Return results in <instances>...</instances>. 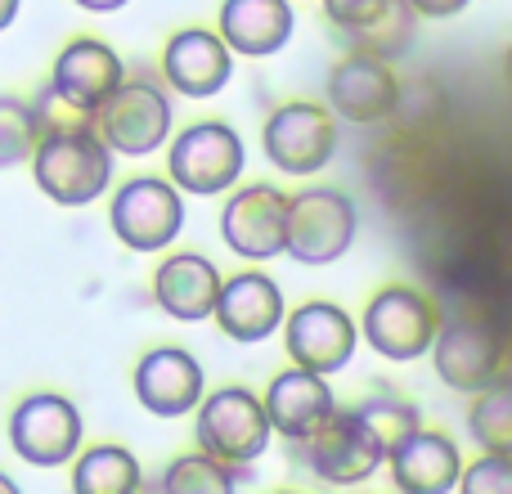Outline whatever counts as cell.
<instances>
[{"label": "cell", "instance_id": "1", "mask_svg": "<svg viewBox=\"0 0 512 494\" xmlns=\"http://www.w3.org/2000/svg\"><path fill=\"white\" fill-rule=\"evenodd\" d=\"M27 162H32L36 189L59 207H86L113 185V153L86 122L45 126Z\"/></svg>", "mask_w": 512, "mask_h": 494}, {"label": "cell", "instance_id": "2", "mask_svg": "<svg viewBox=\"0 0 512 494\" xmlns=\"http://www.w3.org/2000/svg\"><path fill=\"white\" fill-rule=\"evenodd\" d=\"M445 315L423 288L409 283H387L369 297L360 315V337L382 355V360H423L432 351L436 333H441Z\"/></svg>", "mask_w": 512, "mask_h": 494}, {"label": "cell", "instance_id": "3", "mask_svg": "<svg viewBox=\"0 0 512 494\" xmlns=\"http://www.w3.org/2000/svg\"><path fill=\"white\" fill-rule=\"evenodd\" d=\"M194 436H198V450L230 463V468H248L274 441L270 418H265V409H261V396L248 387H221L198 400Z\"/></svg>", "mask_w": 512, "mask_h": 494}, {"label": "cell", "instance_id": "4", "mask_svg": "<svg viewBox=\"0 0 512 494\" xmlns=\"http://www.w3.org/2000/svg\"><path fill=\"white\" fill-rule=\"evenodd\" d=\"M360 212L355 203L333 185H310L288 198V230H283V252L301 265H333L351 252Z\"/></svg>", "mask_w": 512, "mask_h": 494}, {"label": "cell", "instance_id": "5", "mask_svg": "<svg viewBox=\"0 0 512 494\" xmlns=\"http://www.w3.org/2000/svg\"><path fill=\"white\" fill-rule=\"evenodd\" d=\"M248 167L243 135L230 122H194L171 140L167 149V176L180 194L212 198L225 194Z\"/></svg>", "mask_w": 512, "mask_h": 494}, {"label": "cell", "instance_id": "6", "mask_svg": "<svg viewBox=\"0 0 512 494\" xmlns=\"http://www.w3.org/2000/svg\"><path fill=\"white\" fill-rule=\"evenodd\" d=\"M95 122L108 153L149 158L171 135V95L153 77H122V86L95 108Z\"/></svg>", "mask_w": 512, "mask_h": 494}, {"label": "cell", "instance_id": "7", "mask_svg": "<svg viewBox=\"0 0 512 494\" xmlns=\"http://www.w3.org/2000/svg\"><path fill=\"white\" fill-rule=\"evenodd\" d=\"M108 230L131 252H167L185 230V198L162 176H135L117 185L113 203H108Z\"/></svg>", "mask_w": 512, "mask_h": 494}, {"label": "cell", "instance_id": "8", "mask_svg": "<svg viewBox=\"0 0 512 494\" xmlns=\"http://www.w3.org/2000/svg\"><path fill=\"white\" fill-rule=\"evenodd\" d=\"M86 423H81V409L72 405L59 391H36L23 396L9 414V445L23 463L32 468H63V463L77 459Z\"/></svg>", "mask_w": 512, "mask_h": 494}, {"label": "cell", "instance_id": "9", "mask_svg": "<svg viewBox=\"0 0 512 494\" xmlns=\"http://www.w3.org/2000/svg\"><path fill=\"white\" fill-rule=\"evenodd\" d=\"M265 158L283 171V176H315L333 162L337 153V117L324 104L310 99H292V104L274 108L270 122L261 131Z\"/></svg>", "mask_w": 512, "mask_h": 494}, {"label": "cell", "instance_id": "10", "mask_svg": "<svg viewBox=\"0 0 512 494\" xmlns=\"http://www.w3.org/2000/svg\"><path fill=\"white\" fill-rule=\"evenodd\" d=\"M292 454L328 486H360V481H369L387 463L351 409H333L306 441L292 445Z\"/></svg>", "mask_w": 512, "mask_h": 494}, {"label": "cell", "instance_id": "11", "mask_svg": "<svg viewBox=\"0 0 512 494\" xmlns=\"http://www.w3.org/2000/svg\"><path fill=\"white\" fill-rule=\"evenodd\" d=\"M283 346H288L292 364L297 369H310L319 378L328 373H342L351 364L355 346H360V328L333 301H306L292 315H283Z\"/></svg>", "mask_w": 512, "mask_h": 494}, {"label": "cell", "instance_id": "12", "mask_svg": "<svg viewBox=\"0 0 512 494\" xmlns=\"http://www.w3.org/2000/svg\"><path fill=\"white\" fill-rule=\"evenodd\" d=\"M427 355L436 378L454 391L481 396L490 387H504V333L490 324H441Z\"/></svg>", "mask_w": 512, "mask_h": 494}, {"label": "cell", "instance_id": "13", "mask_svg": "<svg viewBox=\"0 0 512 494\" xmlns=\"http://www.w3.org/2000/svg\"><path fill=\"white\" fill-rule=\"evenodd\" d=\"M400 104V81L387 59L364 50H346L328 72V113L355 126L387 122Z\"/></svg>", "mask_w": 512, "mask_h": 494}, {"label": "cell", "instance_id": "14", "mask_svg": "<svg viewBox=\"0 0 512 494\" xmlns=\"http://www.w3.org/2000/svg\"><path fill=\"white\" fill-rule=\"evenodd\" d=\"M283 230H288V194L274 185H243L225 198L221 243L243 261H270L283 256Z\"/></svg>", "mask_w": 512, "mask_h": 494}, {"label": "cell", "instance_id": "15", "mask_svg": "<svg viewBox=\"0 0 512 494\" xmlns=\"http://www.w3.org/2000/svg\"><path fill=\"white\" fill-rule=\"evenodd\" d=\"M126 77V63L113 45L95 41V36H77L54 54L50 68V99L68 104L72 113H95Z\"/></svg>", "mask_w": 512, "mask_h": 494}, {"label": "cell", "instance_id": "16", "mask_svg": "<svg viewBox=\"0 0 512 494\" xmlns=\"http://www.w3.org/2000/svg\"><path fill=\"white\" fill-rule=\"evenodd\" d=\"M288 306H283V288L270 279L265 270H239L230 279H221L216 292V310L212 319L221 324V333L230 342L256 346L283 324Z\"/></svg>", "mask_w": 512, "mask_h": 494}, {"label": "cell", "instance_id": "17", "mask_svg": "<svg viewBox=\"0 0 512 494\" xmlns=\"http://www.w3.org/2000/svg\"><path fill=\"white\" fill-rule=\"evenodd\" d=\"M203 364L185 346H153L135 364V400L153 418H185L203 400Z\"/></svg>", "mask_w": 512, "mask_h": 494}, {"label": "cell", "instance_id": "18", "mask_svg": "<svg viewBox=\"0 0 512 494\" xmlns=\"http://www.w3.org/2000/svg\"><path fill=\"white\" fill-rule=\"evenodd\" d=\"M324 18L346 36L351 50L396 59L414 45V9L405 0H324Z\"/></svg>", "mask_w": 512, "mask_h": 494}, {"label": "cell", "instance_id": "19", "mask_svg": "<svg viewBox=\"0 0 512 494\" xmlns=\"http://www.w3.org/2000/svg\"><path fill=\"white\" fill-rule=\"evenodd\" d=\"M162 77L171 90L185 99H212L230 86L234 77V54L207 27H180L167 45H162Z\"/></svg>", "mask_w": 512, "mask_h": 494}, {"label": "cell", "instance_id": "20", "mask_svg": "<svg viewBox=\"0 0 512 494\" xmlns=\"http://www.w3.org/2000/svg\"><path fill=\"white\" fill-rule=\"evenodd\" d=\"M261 409H265V418H270V432L288 436V441L297 445L333 414L337 400H333L328 378L292 364V369H283L270 378V387H265V396H261Z\"/></svg>", "mask_w": 512, "mask_h": 494}, {"label": "cell", "instance_id": "21", "mask_svg": "<svg viewBox=\"0 0 512 494\" xmlns=\"http://www.w3.org/2000/svg\"><path fill=\"white\" fill-rule=\"evenodd\" d=\"M216 292H221V270L203 252H176L153 274V301H158L162 315L180 319V324L212 319Z\"/></svg>", "mask_w": 512, "mask_h": 494}, {"label": "cell", "instance_id": "22", "mask_svg": "<svg viewBox=\"0 0 512 494\" xmlns=\"http://www.w3.org/2000/svg\"><path fill=\"white\" fill-rule=\"evenodd\" d=\"M387 468L400 494H450L459 481L463 454L450 436L418 427L387 454Z\"/></svg>", "mask_w": 512, "mask_h": 494}, {"label": "cell", "instance_id": "23", "mask_svg": "<svg viewBox=\"0 0 512 494\" xmlns=\"http://www.w3.org/2000/svg\"><path fill=\"white\" fill-rule=\"evenodd\" d=\"M292 27H297V14L288 0H225L216 36L230 45V54L265 59L292 41Z\"/></svg>", "mask_w": 512, "mask_h": 494}, {"label": "cell", "instance_id": "24", "mask_svg": "<svg viewBox=\"0 0 512 494\" xmlns=\"http://www.w3.org/2000/svg\"><path fill=\"white\" fill-rule=\"evenodd\" d=\"M144 472L126 445H90L72 463V494H140Z\"/></svg>", "mask_w": 512, "mask_h": 494}, {"label": "cell", "instance_id": "25", "mask_svg": "<svg viewBox=\"0 0 512 494\" xmlns=\"http://www.w3.org/2000/svg\"><path fill=\"white\" fill-rule=\"evenodd\" d=\"M239 477H243V468H230V463L194 450L167 463V472L158 477V494H234L239 490Z\"/></svg>", "mask_w": 512, "mask_h": 494}, {"label": "cell", "instance_id": "26", "mask_svg": "<svg viewBox=\"0 0 512 494\" xmlns=\"http://www.w3.org/2000/svg\"><path fill=\"white\" fill-rule=\"evenodd\" d=\"M45 131V113L18 95H0V167H18L32 158Z\"/></svg>", "mask_w": 512, "mask_h": 494}, {"label": "cell", "instance_id": "27", "mask_svg": "<svg viewBox=\"0 0 512 494\" xmlns=\"http://www.w3.org/2000/svg\"><path fill=\"white\" fill-rule=\"evenodd\" d=\"M351 414L360 418V427L369 432V441L382 450V459H387V454L396 450L409 432H418V427H423V418H418V409L409 405V400H391V396L364 400V405H355Z\"/></svg>", "mask_w": 512, "mask_h": 494}, {"label": "cell", "instance_id": "28", "mask_svg": "<svg viewBox=\"0 0 512 494\" xmlns=\"http://www.w3.org/2000/svg\"><path fill=\"white\" fill-rule=\"evenodd\" d=\"M468 427L486 454H512V396L504 387L481 391V400L468 414Z\"/></svg>", "mask_w": 512, "mask_h": 494}, {"label": "cell", "instance_id": "29", "mask_svg": "<svg viewBox=\"0 0 512 494\" xmlns=\"http://www.w3.org/2000/svg\"><path fill=\"white\" fill-rule=\"evenodd\" d=\"M459 494H512V459L508 454H481L477 463L459 468Z\"/></svg>", "mask_w": 512, "mask_h": 494}, {"label": "cell", "instance_id": "30", "mask_svg": "<svg viewBox=\"0 0 512 494\" xmlns=\"http://www.w3.org/2000/svg\"><path fill=\"white\" fill-rule=\"evenodd\" d=\"M418 18H454L468 9V0H405Z\"/></svg>", "mask_w": 512, "mask_h": 494}, {"label": "cell", "instance_id": "31", "mask_svg": "<svg viewBox=\"0 0 512 494\" xmlns=\"http://www.w3.org/2000/svg\"><path fill=\"white\" fill-rule=\"evenodd\" d=\"M81 9H90V14H117V9H126L131 0H77Z\"/></svg>", "mask_w": 512, "mask_h": 494}, {"label": "cell", "instance_id": "32", "mask_svg": "<svg viewBox=\"0 0 512 494\" xmlns=\"http://www.w3.org/2000/svg\"><path fill=\"white\" fill-rule=\"evenodd\" d=\"M14 18H18V0H0V32H5Z\"/></svg>", "mask_w": 512, "mask_h": 494}, {"label": "cell", "instance_id": "33", "mask_svg": "<svg viewBox=\"0 0 512 494\" xmlns=\"http://www.w3.org/2000/svg\"><path fill=\"white\" fill-rule=\"evenodd\" d=\"M0 494H23V490H18V481L9 477V472H0Z\"/></svg>", "mask_w": 512, "mask_h": 494}, {"label": "cell", "instance_id": "34", "mask_svg": "<svg viewBox=\"0 0 512 494\" xmlns=\"http://www.w3.org/2000/svg\"><path fill=\"white\" fill-rule=\"evenodd\" d=\"M274 494H297V490H274Z\"/></svg>", "mask_w": 512, "mask_h": 494}]
</instances>
